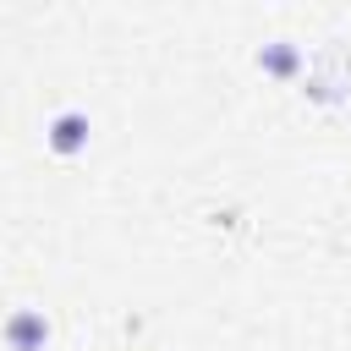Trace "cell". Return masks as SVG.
Instances as JSON below:
<instances>
[{
  "mask_svg": "<svg viewBox=\"0 0 351 351\" xmlns=\"http://www.w3.org/2000/svg\"><path fill=\"white\" fill-rule=\"evenodd\" d=\"M88 132H93V126H88L82 110H60V115L44 126V143H49L55 154H82V148H88Z\"/></svg>",
  "mask_w": 351,
  "mask_h": 351,
  "instance_id": "6da1fadb",
  "label": "cell"
},
{
  "mask_svg": "<svg viewBox=\"0 0 351 351\" xmlns=\"http://www.w3.org/2000/svg\"><path fill=\"white\" fill-rule=\"evenodd\" d=\"M5 340H11L16 351H38V346L49 340V324H44V313H33V307L11 313V318H5Z\"/></svg>",
  "mask_w": 351,
  "mask_h": 351,
  "instance_id": "7a4b0ae2",
  "label": "cell"
},
{
  "mask_svg": "<svg viewBox=\"0 0 351 351\" xmlns=\"http://www.w3.org/2000/svg\"><path fill=\"white\" fill-rule=\"evenodd\" d=\"M258 66L274 71V77H296V71H302V44H291V38H269V44L258 49Z\"/></svg>",
  "mask_w": 351,
  "mask_h": 351,
  "instance_id": "3957f363",
  "label": "cell"
}]
</instances>
